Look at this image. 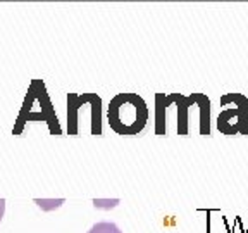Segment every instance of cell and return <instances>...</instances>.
<instances>
[{
	"label": "cell",
	"mask_w": 248,
	"mask_h": 233,
	"mask_svg": "<svg viewBox=\"0 0 248 233\" xmlns=\"http://www.w3.org/2000/svg\"><path fill=\"white\" fill-rule=\"evenodd\" d=\"M108 124L124 136L138 135L148 121V107L138 93H117L107 111Z\"/></svg>",
	"instance_id": "6da1fadb"
},
{
	"label": "cell",
	"mask_w": 248,
	"mask_h": 233,
	"mask_svg": "<svg viewBox=\"0 0 248 233\" xmlns=\"http://www.w3.org/2000/svg\"><path fill=\"white\" fill-rule=\"evenodd\" d=\"M4 211H5V199H0V219L4 216Z\"/></svg>",
	"instance_id": "8992f818"
},
{
	"label": "cell",
	"mask_w": 248,
	"mask_h": 233,
	"mask_svg": "<svg viewBox=\"0 0 248 233\" xmlns=\"http://www.w3.org/2000/svg\"><path fill=\"white\" fill-rule=\"evenodd\" d=\"M88 233H123V232H121V230L117 228V225H114V223L102 221V223H97V225H93Z\"/></svg>",
	"instance_id": "5b68a950"
},
{
	"label": "cell",
	"mask_w": 248,
	"mask_h": 233,
	"mask_svg": "<svg viewBox=\"0 0 248 233\" xmlns=\"http://www.w3.org/2000/svg\"><path fill=\"white\" fill-rule=\"evenodd\" d=\"M231 102L234 107L226 109L217 116V128L224 135H248V99L240 93H226L221 97V105L224 107Z\"/></svg>",
	"instance_id": "3957f363"
},
{
	"label": "cell",
	"mask_w": 248,
	"mask_h": 233,
	"mask_svg": "<svg viewBox=\"0 0 248 233\" xmlns=\"http://www.w3.org/2000/svg\"><path fill=\"white\" fill-rule=\"evenodd\" d=\"M28 121H46L50 126V132L54 135H61V126L57 123V116L54 113L50 99L46 95L45 85L38 80L31 83L30 92L24 99L23 109H21V114L17 117V124L14 128L16 135H19L23 132V126Z\"/></svg>",
	"instance_id": "7a4b0ae2"
},
{
	"label": "cell",
	"mask_w": 248,
	"mask_h": 233,
	"mask_svg": "<svg viewBox=\"0 0 248 233\" xmlns=\"http://www.w3.org/2000/svg\"><path fill=\"white\" fill-rule=\"evenodd\" d=\"M167 99L178 105V133L186 136L188 135V111L197 102V93H191L188 97H185L181 93H170V95H167Z\"/></svg>",
	"instance_id": "277c9868"
}]
</instances>
